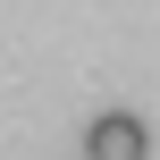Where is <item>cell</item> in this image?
<instances>
[{"mask_svg":"<svg viewBox=\"0 0 160 160\" xmlns=\"http://www.w3.org/2000/svg\"><path fill=\"white\" fill-rule=\"evenodd\" d=\"M84 160H152V127L135 110H101L84 127Z\"/></svg>","mask_w":160,"mask_h":160,"instance_id":"cell-1","label":"cell"}]
</instances>
